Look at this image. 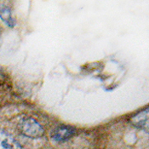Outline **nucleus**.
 Returning <instances> with one entry per match:
<instances>
[{
    "label": "nucleus",
    "mask_w": 149,
    "mask_h": 149,
    "mask_svg": "<svg viewBox=\"0 0 149 149\" xmlns=\"http://www.w3.org/2000/svg\"><path fill=\"white\" fill-rule=\"evenodd\" d=\"M18 129L25 136L33 139L41 137L45 134L43 126L33 118H25L21 120Z\"/></svg>",
    "instance_id": "1"
},
{
    "label": "nucleus",
    "mask_w": 149,
    "mask_h": 149,
    "mask_svg": "<svg viewBox=\"0 0 149 149\" xmlns=\"http://www.w3.org/2000/svg\"><path fill=\"white\" fill-rule=\"evenodd\" d=\"M76 133V129L69 125H61L56 127L51 133V137L58 142L65 141L72 137Z\"/></svg>",
    "instance_id": "2"
},
{
    "label": "nucleus",
    "mask_w": 149,
    "mask_h": 149,
    "mask_svg": "<svg viewBox=\"0 0 149 149\" xmlns=\"http://www.w3.org/2000/svg\"><path fill=\"white\" fill-rule=\"evenodd\" d=\"M0 18L9 26H10V27L15 26V21L12 16L11 10L8 5L3 4V3H0Z\"/></svg>",
    "instance_id": "5"
},
{
    "label": "nucleus",
    "mask_w": 149,
    "mask_h": 149,
    "mask_svg": "<svg viewBox=\"0 0 149 149\" xmlns=\"http://www.w3.org/2000/svg\"><path fill=\"white\" fill-rule=\"evenodd\" d=\"M0 33H1V28H0Z\"/></svg>",
    "instance_id": "7"
},
{
    "label": "nucleus",
    "mask_w": 149,
    "mask_h": 149,
    "mask_svg": "<svg viewBox=\"0 0 149 149\" xmlns=\"http://www.w3.org/2000/svg\"><path fill=\"white\" fill-rule=\"evenodd\" d=\"M4 81H5V77H4V75L0 72V85H2V84L4 83Z\"/></svg>",
    "instance_id": "6"
},
{
    "label": "nucleus",
    "mask_w": 149,
    "mask_h": 149,
    "mask_svg": "<svg viewBox=\"0 0 149 149\" xmlns=\"http://www.w3.org/2000/svg\"><path fill=\"white\" fill-rule=\"evenodd\" d=\"M148 111L149 108L147 107L145 110L138 113L137 114L132 117L131 123L140 129H148Z\"/></svg>",
    "instance_id": "4"
},
{
    "label": "nucleus",
    "mask_w": 149,
    "mask_h": 149,
    "mask_svg": "<svg viewBox=\"0 0 149 149\" xmlns=\"http://www.w3.org/2000/svg\"><path fill=\"white\" fill-rule=\"evenodd\" d=\"M0 149H22V147L11 135L0 128Z\"/></svg>",
    "instance_id": "3"
}]
</instances>
